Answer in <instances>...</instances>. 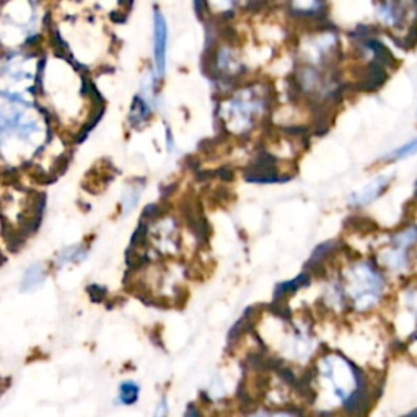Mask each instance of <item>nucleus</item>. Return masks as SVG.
<instances>
[{
  "instance_id": "aec40b11",
  "label": "nucleus",
  "mask_w": 417,
  "mask_h": 417,
  "mask_svg": "<svg viewBox=\"0 0 417 417\" xmlns=\"http://www.w3.org/2000/svg\"><path fill=\"white\" fill-rule=\"evenodd\" d=\"M145 188V180H135L133 184L129 186L128 189H126L124 194H122L121 199V207H122V214H129V212H133L135 207H137V204L140 201V197H142Z\"/></svg>"
},
{
  "instance_id": "423d86ee",
  "label": "nucleus",
  "mask_w": 417,
  "mask_h": 417,
  "mask_svg": "<svg viewBox=\"0 0 417 417\" xmlns=\"http://www.w3.org/2000/svg\"><path fill=\"white\" fill-rule=\"evenodd\" d=\"M347 303V320L382 316L389 310L396 284L388 278L374 256L351 248L334 262Z\"/></svg>"
},
{
  "instance_id": "39448f33",
  "label": "nucleus",
  "mask_w": 417,
  "mask_h": 417,
  "mask_svg": "<svg viewBox=\"0 0 417 417\" xmlns=\"http://www.w3.org/2000/svg\"><path fill=\"white\" fill-rule=\"evenodd\" d=\"M48 46L64 52L92 74L104 69L111 57L113 38L106 21L97 10L61 12L54 3V20L49 33Z\"/></svg>"
},
{
  "instance_id": "6ab92c4d",
  "label": "nucleus",
  "mask_w": 417,
  "mask_h": 417,
  "mask_svg": "<svg viewBox=\"0 0 417 417\" xmlns=\"http://www.w3.org/2000/svg\"><path fill=\"white\" fill-rule=\"evenodd\" d=\"M46 279V267L44 264H33L25 271L23 279H21L20 290L21 292H33L39 289Z\"/></svg>"
},
{
  "instance_id": "2eb2a0df",
  "label": "nucleus",
  "mask_w": 417,
  "mask_h": 417,
  "mask_svg": "<svg viewBox=\"0 0 417 417\" xmlns=\"http://www.w3.org/2000/svg\"><path fill=\"white\" fill-rule=\"evenodd\" d=\"M256 0H194L197 15H211L220 20H230L237 12L251 7Z\"/></svg>"
},
{
  "instance_id": "dca6fc26",
  "label": "nucleus",
  "mask_w": 417,
  "mask_h": 417,
  "mask_svg": "<svg viewBox=\"0 0 417 417\" xmlns=\"http://www.w3.org/2000/svg\"><path fill=\"white\" fill-rule=\"evenodd\" d=\"M243 417H313L307 406L298 405H258L244 411Z\"/></svg>"
},
{
  "instance_id": "6e6552de",
  "label": "nucleus",
  "mask_w": 417,
  "mask_h": 417,
  "mask_svg": "<svg viewBox=\"0 0 417 417\" xmlns=\"http://www.w3.org/2000/svg\"><path fill=\"white\" fill-rule=\"evenodd\" d=\"M274 92L261 80L244 81L222 98L217 119L226 134L237 139L249 137L273 111Z\"/></svg>"
},
{
  "instance_id": "20e7f679",
  "label": "nucleus",
  "mask_w": 417,
  "mask_h": 417,
  "mask_svg": "<svg viewBox=\"0 0 417 417\" xmlns=\"http://www.w3.org/2000/svg\"><path fill=\"white\" fill-rule=\"evenodd\" d=\"M316 320L308 310L292 311L278 305V310L256 315L253 328L262 346L274 353L280 365L305 371L324 347Z\"/></svg>"
},
{
  "instance_id": "1a4fd4ad",
  "label": "nucleus",
  "mask_w": 417,
  "mask_h": 417,
  "mask_svg": "<svg viewBox=\"0 0 417 417\" xmlns=\"http://www.w3.org/2000/svg\"><path fill=\"white\" fill-rule=\"evenodd\" d=\"M44 49L0 51V93L38 98Z\"/></svg>"
},
{
  "instance_id": "412c9836",
  "label": "nucleus",
  "mask_w": 417,
  "mask_h": 417,
  "mask_svg": "<svg viewBox=\"0 0 417 417\" xmlns=\"http://www.w3.org/2000/svg\"><path fill=\"white\" fill-rule=\"evenodd\" d=\"M293 15L300 18H316L323 10L324 0H289Z\"/></svg>"
},
{
  "instance_id": "a211bd4d",
  "label": "nucleus",
  "mask_w": 417,
  "mask_h": 417,
  "mask_svg": "<svg viewBox=\"0 0 417 417\" xmlns=\"http://www.w3.org/2000/svg\"><path fill=\"white\" fill-rule=\"evenodd\" d=\"M414 155H417V135L406 140L405 144L391 148V151H388L387 153H383V155L378 158V163L380 165H393V163L405 162Z\"/></svg>"
},
{
  "instance_id": "9d476101",
  "label": "nucleus",
  "mask_w": 417,
  "mask_h": 417,
  "mask_svg": "<svg viewBox=\"0 0 417 417\" xmlns=\"http://www.w3.org/2000/svg\"><path fill=\"white\" fill-rule=\"evenodd\" d=\"M162 84L163 81L158 79L152 66L148 64L142 77H140L139 88L134 93L128 111V124L130 129L142 130L144 128H147L153 116L162 110Z\"/></svg>"
},
{
  "instance_id": "9b49d317",
  "label": "nucleus",
  "mask_w": 417,
  "mask_h": 417,
  "mask_svg": "<svg viewBox=\"0 0 417 417\" xmlns=\"http://www.w3.org/2000/svg\"><path fill=\"white\" fill-rule=\"evenodd\" d=\"M207 59L206 67L211 72V79L219 85H229V81H232L233 87H237L238 80L246 72L242 52L230 39L214 44L212 52H207Z\"/></svg>"
},
{
  "instance_id": "4be33fe9",
  "label": "nucleus",
  "mask_w": 417,
  "mask_h": 417,
  "mask_svg": "<svg viewBox=\"0 0 417 417\" xmlns=\"http://www.w3.org/2000/svg\"><path fill=\"white\" fill-rule=\"evenodd\" d=\"M88 249L84 246V244H74V246H69L66 249H62L56 258V266L57 267H64L70 262H81L87 258Z\"/></svg>"
},
{
  "instance_id": "f03ea898",
  "label": "nucleus",
  "mask_w": 417,
  "mask_h": 417,
  "mask_svg": "<svg viewBox=\"0 0 417 417\" xmlns=\"http://www.w3.org/2000/svg\"><path fill=\"white\" fill-rule=\"evenodd\" d=\"M38 99L51 115L59 133L72 142L84 139L101 115L92 74L49 46L44 52Z\"/></svg>"
},
{
  "instance_id": "5701e85b",
  "label": "nucleus",
  "mask_w": 417,
  "mask_h": 417,
  "mask_svg": "<svg viewBox=\"0 0 417 417\" xmlns=\"http://www.w3.org/2000/svg\"><path fill=\"white\" fill-rule=\"evenodd\" d=\"M140 396V387L134 380H126L119 385V403L124 406L135 405Z\"/></svg>"
},
{
  "instance_id": "4468645a",
  "label": "nucleus",
  "mask_w": 417,
  "mask_h": 417,
  "mask_svg": "<svg viewBox=\"0 0 417 417\" xmlns=\"http://www.w3.org/2000/svg\"><path fill=\"white\" fill-rule=\"evenodd\" d=\"M394 173L389 171H383V173L375 175L374 178H370L367 183L360 186L359 189L352 191L347 196V207L352 212H365L367 208H370L374 204H377L385 194L389 191V188L393 186Z\"/></svg>"
},
{
  "instance_id": "b1692460",
  "label": "nucleus",
  "mask_w": 417,
  "mask_h": 417,
  "mask_svg": "<svg viewBox=\"0 0 417 417\" xmlns=\"http://www.w3.org/2000/svg\"><path fill=\"white\" fill-rule=\"evenodd\" d=\"M412 199H414V202H417V178L414 181V196H412Z\"/></svg>"
},
{
  "instance_id": "ddd939ff",
  "label": "nucleus",
  "mask_w": 417,
  "mask_h": 417,
  "mask_svg": "<svg viewBox=\"0 0 417 417\" xmlns=\"http://www.w3.org/2000/svg\"><path fill=\"white\" fill-rule=\"evenodd\" d=\"M168 44L170 28L165 13L158 7H153L152 13V69L162 81L166 77L168 69Z\"/></svg>"
},
{
  "instance_id": "f8f14e48",
  "label": "nucleus",
  "mask_w": 417,
  "mask_h": 417,
  "mask_svg": "<svg viewBox=\"0 0 417 417\" xmlns=\"http://www.w3.org/2000/svg\"><path fill=\"white\" fill-rule=\"evenodd\" d=\"M388 311L396 313V318L407 320L409 328H407L406 341H417V274L396 285Z\"/></svg>"
},
{
  "instance_id": "0eeeda50",
  "label": "nucleus",
  "mask_w": 417,
  "mask_h": 417,
  "mask_svg": "<svg viewBox=\"0 0 417 417\" xmlns=\"http://www.w3.org/2000/svg\"><path fill=\"white\" fill-rule=\"evenodd\" d=\"M56 0H0V51L48 48Z\"/></svg>"
},
{
  "instance_id": "f3484780",
  "label": "nucleus",
  "mask_w": 417,
  "mask_h": 417,
  "mask_svg": "<svg viewBox=\"0 0 417 417\" xmlns=\"http://www.w3.org/2000/svg\"><path fill=\"white\" fill-rule=\"evenodd\" d=\"M375 13L382 25L398 26L405 18V8L398 0H377L375 2Z\"/></svg>"
},
{
  "instance_id": "f257e3e1",
  "label": "nucleus",
  "mask_w": 417,
  "mask_h": 417,
  "mask_svg": "<svg viewBox=\"0 0 417 417\" xmlns=\"http://www.w3.org/2000/svg\"><path fill=\"white\" fill-rule=\"evenodd\" d=\"M305 406L313 417H367L383 389V371L324 346L305 370Z\"/></svg>"
},
{
  "instance_id": "7ed1b4c3",
  "label": "nucleus",
  "mask_w": 417,
  "mask_h": 417,
  "mask_svg": "<svg viewBox=\"0 0 417 417\" xmlns=\"http://www.w3.org/2000/svg\"><path fill=\"white\" fill-rule=\"evenodd\" d=\"M38 98L0 93V157L26 165L44 157L61 137Z\"/></svg>"
}]
</instances>
